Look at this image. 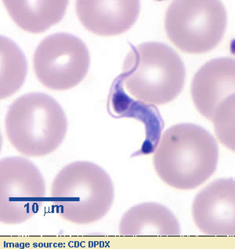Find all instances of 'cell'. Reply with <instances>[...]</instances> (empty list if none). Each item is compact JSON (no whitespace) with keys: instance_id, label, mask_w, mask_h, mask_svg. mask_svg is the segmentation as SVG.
<instances>
[{"instance_id":"cell-1","label":"cell","mask_w":235,"mask_h":249,"mask_svg":"<svg viewBox=\"0 0 235 249\" xmlns=\"http://www.w3.org/2000/svg\"><path fill=\"white\" fill-rule=\"evenodd\" d=\"M219 148L215 138L191 123L174 124L164 132L155 149L153 163L166 184L179 190L201 186L217 170Z\"/></svg>"},{"instance_id":"cell-2","label":"cell","mask_w":235,"mask_h":249,"mask_svg":"<svg viewBox=\"0 0 235 249\" xmlns=\"http://www.w3.org/2000/svg\"><path fill=\"white\" fill-rule=\"evenodd\" d=\"M120 74L126 90L137 101L163 105L175 100L184 87V63L163 42L130 44Z\"/></svg>"},{"instance_id":"cell-3","label":"cell","mask_w":235,"mask_h":249,"mask_svg":"<svg viewBox=\"0 0 235 249\" xmlns=\"http://www.w3.org/2000/svg\"><path fill=\"white\" fill-rule=\"evenodd\" d=\"M56 213L71 223L84 225L101 220L112 206L115 188L105 169L90 161H74L59 172L51 186Z\"/></svg>"},{"instance_id":"cell-4","label":"cell","mask_w":235,"mask_h":249,"mask_svg":"<svg viewBox=\"0 0 235 249\" xmlns=\"http://www.w3.org/2000/svg\"><path fill=\"white\" fill-rule=\"evenodd\" d=\"M5 128L17 151L28 157H42L56 151L62 143L68 120L54 98L43 92H30L10 105Z\"/></svg>"},{"instance_id":"cell-5","label":"cell","mask_w":235,"mask_h":249,"mask_svg":"<svg viewBox=\"0 0 235 249\" xmlns=\"http://www.w3.org/2000/svg\"><path fill=\"white\" fill-rule=\"evenodd\" d=\"M165 32L181 51L200 54L211 51L223 39L227 11L218 0H176L167 8Z\"/></svg>"},{"instance_id":"cell-6","label":"cell","mask_w":235,"mask_h":249,"mask_svg":"<svg viewBox=\"0 0 235 249\" xmlns=\"http://www.w3.org/2000/svg\"><path fill=\"white\" fill-rule=\"evenodd\" d=\"M235 62L231 57L213 59L198 71L191 83L194 105L214 124L219 141L235 151Z\"/></svg>"},{"instance_id":"cell-7","label":"cell","mask_w":235,"mask_h":249,"mask_svg":"<svg viewBox=\"0 0 235 249\" xmlns=\"http://www.w3.org/2000/svg\"><path fill=\"white\" fill-rule=\"evenodd\" d=\"M90 65L87 45L69 33H55L46 37L33 54V69L37 79L46 88L67 90L85 79Z\"/></svg>"},{"instance_id":"cell-8","label":"cell","mask_w":235,"mask_h":249,"mask_svg":"<svg viewBox=\"0 0 235 249\" xmlns=\"http://www.w3.org/2000/svg\"><path fill=\"white\" fill-rule=\"evenodd\" d=\"M46 198V183L28 159L9 157L0 161V220L18 225L32 219Z\"/></svg>"},{"instance_id":"cell-9","label":"cell","mask_w":235,"mask_h":249,"mask_svg":"<svg viewBox=\"0 0 235 249\" xmlns=\"http://www.w3.org/2000/svg\"><path fill=\"white\" fill-rule=\"evenodd\" d=\"M192 215L195 225L205 235L235 236V179H217L201 190L194 200Z\"/></svg>"},{"instance_id":"cell-10","label":"cell","mask_w":235,"mask_h":249,"mask_svg":"<svg viewBox=\"0 0 235 249\" xmlns=\"http://www.w3.org/2000/svg\"><path fill=\"white\" fill-rule=\"evenodd\" d=\"M75 6L81 24L101 36H116L129 30L141 10L137 0H78Z\"/></svg>"},{"instance_id":"cell-11","label":"cell","mask_w":235,"mask_h":249,"mask_svg":"<svg viewBox=\"0 0 235 249\" xmlns=\"http://www.w3.org/2000/svg\"><path fill=\"white\" fill-rule=\"evenodd\" d=\"M181 232L174 214L155 202L135 205L125 213L119 223L120 235L126 237H177Z\"/></svg>"},{"instance_id":"cell-12","label":"cell","mask_w":235,"mask_h":249,"mask_svg":"<svg viewBox=\"0 0 235 249\" xmlns=\"http://www.w3.org/2000/svg\"><path fill=\"white\" fill-rule=\"evenodd\" d=\"M108 108L115 117H134L141 120L146 128V140L140 153L150 154L157 147L164 123L159 111L151 105H146L141 101L129 98L123 89V80L120 75L115 79L109 95ZM138 153V154H140ZM137 154V155H138Z\"/></svg>"},{"instance_id":"cell-13","label":"cell","mask_w":235,"mask_h":249,"mask_svg":"<svg viewBox=\"0 0 235 249\" xmlns=\"http://www.w3.org/2000/svg\"><path fill=\"white\" fill-rule=\"evenodd\" d=\"M11 18L28 33H39L58 23L65 16L69 1L2 0Z\"/></svg>"},{"instance_id":"cell-14","label":"cell","mask_w":235,"mask_h":249,"mask_svg":"<svg viewBox=\"0 0 235 249\" xmlns=\"http://www.w3.org/2000/svg\"><path fill=\"white\" fill-rule=\"evenodd\" d=\"M1 45V99L18 90L26 78L28 64L24 53L10 38L2 36Z\"/></svg>"}]
</instances>
